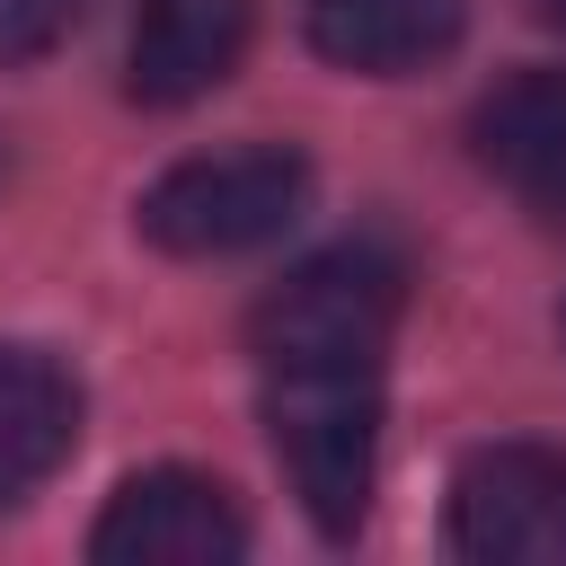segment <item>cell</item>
Returning a JSON list of instances; mask_svg holds the SVG:
<instances>
[{"label":"cell","instance_id":"30bf717a","mask_svg":"<svg viewBox=\"0 0 566 566\" xmlns=\"http://www.w3.org/2000/svg\"><path fill=\"white\" fill-rule=\"evenodd\" d=\"M539 18H548V27H557V35H566V0H539Z\"/></svg>","mask_w":566,"mask_h":566},{"label":"cell","instance_id":"6da1fadb","mask_svg":"<svg viewBox=\"0 0 566 566\" xmlns=\"http://www.w3.org/2000/svg\"><path fill=\"white\" fill-rule=\"evenodd\" d=\"M407 318V265L380 239H336L248 310V363L265 442L310 513L318 539H354L380 486V416H389V354Z\"/></svg>","mask_w":566,"mask_h":566},{"label":"cell","instance_id":"ba28073f","mask_svg":"<svg viewBox=\"0 0 566 566\" xmlns=\"http://www.w3.org/2000/svg\"><path fill=\"white\" fill-rule=\"evenodd\" d=\"M80 380L44 345H0V504H27L80 451Z\"/></svg>","mask_w":566,"mask_h":566},{"label":"cell","instance_id":"9c48e42d","mask_svg":"<svg viewBox=\"0 0 566 566\" xmlns=\"http://www.w3.org/2000/svg\"><path fill=\"white\" fill-rule=\"evenodd\" d=\"M88 0H0V71L9 62H44L71 27H80Z\"/></svg>","mask_w":566,"mask_h":566},{"label":"cell","instance_id":"7a4b0ae2","mask_svg":"<svg viewBox=\"0 0 566 566\" xmlns=\"http://www.w3.org/2000/svg\"><path fill=\"white\" fill-rule=\"evenodd\" d=\"M310 159L292 142H239V150H195L177 168H159L133 203V230L159 256H248L274 248L301 212H310Z\"/></svg>","mask_w":566,"mask_h":566},{"label":"cell","instance_id":"8fae6325","mask_svg":"<svg viewBox=\"0 0 566 566\" xmlns=\"http://www.w3.org/2000/svg\"><path fill=\"white\" fill-rule=\"evenodd\" d=\"M557 336H566V301H557Z\"/></svg>","mask_w":566,"mask_h":566},{"label":"cell","instance_id":"3957f363","mask_svg":"<svg viewBox=\"0 0 566 566\" xmlns=\"http://www.w3.org/2000/svg\"><path fill=\"white\" fill-rule=\"evenodd\" d=\"M442 531L478 566H566V451L478 442L442 486Z\"/></svg>","mask_w":566,"mask_h":566},{"label":"cell","instance_id":"8992f818","mask_svg":"<svg viewBox=\"0 0 566 566\" xmlns=\"http://www.w3.org/2000/svg\"><path fill=\"white\" fill-rule=\"evenodd\" d=\"M469 35V0H301V44L363 80L433 71Z\"/></svg>","mask_w":566,"mask_h":566},{"label":"cell","instance_id":"277c9868","mask_svg":"<svg viewBox=\"0 0 566 566\" xmlns=\"http://www.w3.org/2000/svg\"><path fill=\"white\" fill-rule=\"evenodd\" d=\"M97 566H239L248 557V513L212 469H133L106 513L88 522Z\"/></svg>","mask_w":566,"mask_h":566},{"label":"cell","instance_id":"5b68a950","mask_svg":"<svg viewBox=\"0 0 566 566\" xmlns=\"http://www.w3.org/2000/svg\"><path fill=\"white\" fill-rule=\"evenodd\" d=\"M256 35V0H142L124 44V97L133 106H195L212 97Z\"/></svg>","mask_w":566,"mask_h":566},{"label":"cell","instance_id":"52a82bcc","mask_svg":"<svg viewBox=\"0 0 566 566\" xmlns=\"http://www.w3.org/2000/svg\"><path fill=\"white\" fill-rule=\"evenodd\" d=\"M478 159L539 212L566 230V71H513L478 97L469 115Z\"/></svg>","mask_w":566,"mask_h":566}]
</instances>
